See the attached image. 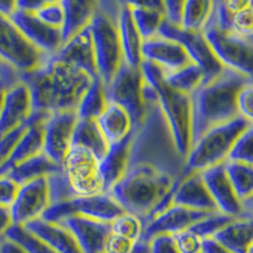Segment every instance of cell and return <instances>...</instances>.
Wrapping results in <instances>:
<instances>
[{"label":"cell","mask_w":253,"mask_h":253,"mask_svg":"<svg viewBox=\"0 0 253 253\" xmlns=\"http://www.w3.org/2000/svg\"><path fill=\"white\" fill-rule=\"evenodd\" d=\"M144 104L143 119L133 130L126 172L109 191L126 211L143 221L185 173V157L173 143L157 99Z\"/></svg>","instance_id":"obj_1"},{"label":"cell","mask_w":253,"mask_h":253,"mask_svg":"<svg viewBox=\"0 0 253 253\" xmlns=\"http://www.w3.org/2000/svg\"><path fill=\"white\" fill-rule=\"evenodd\" d=\"M91 80L87 74L53 56L38 69L22 75L31 92L33 112L46 114L78 109Z\"/></svg>","instance_id":"obj_2"},{"label":"cell","mask_w":253,"mask_h":253,"mask_svg":"<svg viewBox=\"0 0 253 253\" xmlns=\"http://www.w3.org/2000/svg\"><path fill=\"white\" fill-rule=\"evenodd\" d=\"M251 84L238 72L224 69L205 81L190 98L193 110V142L211 126L239 117L237 99L242 87Z\"/></svg>","instance_id":"obj_3"},{"label":"cell","mask_w":253,"mask_h":253,"mask_svg":"<svg viewBox=\"0 0 253 253\" xmlns=\"http://www.w3.org/2000/svg\"><path fill=\"white\" fill-rule=\"evenodd\" d=\"M141 71L146 81L157 95L158 107L169 126L178 153L186 158L193 142V110L189 95L167 86L164 70L148 61H142Z\"/></svg>","instance_id":"obj_4"},{"label":"cell","mask_w":253,"mask_h":253,"mask_svg":"<svg viewBox=\"0 0 253 253\" xmlns=\"http://www.w3.org/2000/svg\"><path fill=\"white\" fill-rule=\"evenodd\" d=\"M121 1H98L89 29L94 44L98 76L109 85L124 62L118 32Z\"/></svg>","instance_id":"obj_5"},{"label":"cell","mask_w":253,"mask_h":253,"mask_svg":"<svg viewBox=\"0 0 253 253\" xmlns=\"http://www.w3.org/2000/svg\"><path fill=\"white\" fill-rule=\"evenodd\" d=\"M248 124L246 119L237 117L227 123L211 126L203 133L191 144L185 158V171L202 172L210 167L227 162L233 144Z\"/></svg>","instance_id":"obj_6"},{"label":"cell","mask_w":253,"mask_h":253,"mask_svg":"<svg viewBox=\"0 0 253 253\" xmlns=\"http://www.w3.org/2000/svg\"><path fill=\"white\" fill-rule=\"evenodd\" d=\"M204 36L224 69L238 72L253 84V42L208 23Z\"/></svg>","instance_id":"obj_7"},{"label":"cell","mask_w":253,"mask_h":253,"mask_svg":"<svg viewBox=\"0 0 253 253\" xmlns=\"http://www.w3.org/2000/svg\"><path fill=\"white\" fill-rule=\"evenodd\" d=\"M61 167L76 198L107 193L100 172V160L86 148L71 146Z\"/></svg>","instance_id":"obj_8"},{"label":"cell","mask_w":253,"mask_h":253,"mask_svg":"<svg viewBox=\"0 0 253 253\" xmlns=\"http://www.w3.org/2000/svg\"><path fill=\"white\" fill-rule=\"evenodd\" d=\"M47 58L48 56L36 48L10 18L0 14V60L23 75L42 66Z\"/></svg>","instance_id":"obj_9"},{"label":"cell","mask_w":253,"mask_h":253,"mask_svg":"<svg viewBox=\"0 0 253 253\" xmlns=\"http://www.w3.org/2000/svg\"><path fill=\"white\" fill-rule=\"evenodd\" d=\"M143 86L144 79L141 67L135 69L126 62H123L109 85L105 86L108 103L118 104L123 109H126L132 118L134 128L139 126L146 110V104L143 100Z\"/></svg>","instance_id":"obj_10"},{"label":"cell","mask_w":253,"mask_h":253,"mask_svg":"<svg viewBox=\"0 0 253 253\" xmlns=\"http://www.w3.org/2000/svg\"><path fill=\"white\" fill-rule=\"evenodd\" d=\"M158 36L176 41L177 43L181 44L190 61L204 71L207 78L205 81L215 78L224 70L205 38L204 32L185 31L181 27L172 26L165 20L158 32Z\"/></svg>","instance_id":"obj_11"},{"label":"cell","mask_w":253,"mask_h":253,"mask_svg":"<svg viewBox=\"0 0 253 253\" xmlns=\"http://www.w3.org/2000/svg\"><path fill=\"white\" fill-rule=\"evenodd\" d=\"M78 121L76 110H67L52 113L43 124V152L60 166L71 148Z\"/></svg>","instance_id":"obj_12"},{"label":"cell","mask_w":253,"mask_h":253,"mask_svg":"<svg viewBox=\"0 0 253 253\" xmlns=\"http://www.w3.org/2000/svg\"><path fill=\"white\" fill-rule=\"evenodd\" d=\"M51 205L47 177L37 178L20 185L14 203L10 207L13 223L26 225L29 221L41 219Z\"/></svg>","instance_id":"obj_13"},{"label":"cell","mask_w":253,"mask_h":253,"mask_svg":"<svg viewBox=\"0 0 253 253\" xmlns=\"http://www.w3.org/2000/svg\"><path fill=\"white\" fill-rule=\"evenodd\" d=\"M10 20L36 48L48 57L55 56L62 46L63 42L60 29L51 28L44 24L36 13L26 12L17 8L10 17Z\"/></svg>","instance_id":"obj_14"},{"label":"cell","mask_w":253,"mask_h":253,"mask_svg":"<svg viewBox=\"0 0 253 253\" xmlns=\"http://www.w3.org/2000/svg\"><path fill=\"white\" fill-rule=\"evenodd\" d=\"M200 173L219 213L230 218H238L246 213L230 184L224 164L210 167Z\"/></svg>","instance_id":"obj_15"},{"label":"cell","mask_w":253,"mask_h":253,"mask_svg":"<svg viewBox=\"0 0 253 253\" xmlns=\"http://www.w3.org/2000/svg\"><path fill=\"white\" fill-rule=\"evenodd\" d=\"M32 114L31 92L23 81L5 90L3 108L0 110V135L26 126Z\"/></svg>","instance_id":"obj_16"},{"label":"cell","mask_w":253,"mask_h":253,"mask_svg":"<svg viewBox=\"0 0 253 253\" xmlns=\"http://www.w3.org/2000/svg\"><path fill=\"white\" fill-rule=\"evenodd\" d=\"M209 214L211 213L195 211V210H190L173 204L170 209L166 210L161 215L156 216L155 219L144 224L141 241L148 242L151 238L158 236V234H172V236H175L180 232H184V230L191 228L195 223L202 220Z\"/></svg>","instance_id":"obj_17"},{"label":"cell","mask_w":253,"mask_h":253,"mask_svg":"<svg viewBox=\"0 0 253 253\" xmlns=\"http://www.w3.org/2000/svg\"><path fill=\"white\" fill-rule=\"evenodd\" d=\"M75 237L83 253H103L108 237L112 233L110 223L94 220L78 214L62 223Z\"/></svg>","instance_id":"obj_18"},{"label":"cell","mask_w":253,"mask_h":253,"mask_svg":"<svg viewBox=\"0 0 253 253\" xmlns=\"http://www.w3.org/2000/svg\"><path fill=\"white\" fill-rule=\"evenodd\" d=\"M142 58L143 61L152 62L165 72L176 71L191 62L181 44L161 36L144 41Z\"/></svg>","instance_id":"obj_19"},{"label":"cell","mask_w":253,"mask_h":253,"mask_svg":"<svg viewBox=\"0 0 253 253\" xmlns=\"http://www.w3.org/2000/svg\"><path fill=\"white\" fill-rule=\"evenodd\" d=\"M53 57L85 72L90 78L94 79L98 76L94 44L89 28L80 32L75 37L62 43L61 48Z\"/></svg>","instance_id":"obj_20"},{"label":"cell","mask_w":253,"mask_h":253,"mask_svg":"<svg viewBox=\"0 0 253 253\" xmlns=\"http://www.w3.org/2000/svg\"><path fill=\"white\" fill-rule=\"evenodd\" d=\"M173 204L203 213L218 211L200 172L185 171V175L176 186Z\"/></svg>","instance_id":"obj_21"},{"label":"cell","mask_w":253,"mask_h":253,"mask_svg":"<svg viewBox=\"0 0 253 253\" xmlns=\"http://www.w3.org/2000/svg\"><path fill=\"white\" fill-rule=\"evenodd\" d=\"M29 233L58 253H83L75 237L63 224L36 219L23 225Z\"/></svg>","instance_id":"obj_22"},{"label":"cell","mask_w":253,"mask_h":253,"mask_svg":"<svg viewBox=\"0 0 253 253\" xmlns=\"http://www.w3.org/2000/svg\"><path fill=\"white\" fill-rule=\"evenodd\" d=\"M118 32L124 62L128 63L129 66L139 69L143 61L142 58L143 40L135 27L128 1H121L119 4Z\"/></svg>","instance_id":"obj_23"},{"label":"cell","mask_w":253,"mask_h":253,"mask_svg":"<svg viewBox=\"0 0 253 253\" xmlns=\"http://www.w3.org/2000/svg\"><path fill=\"white\" fill-rule=\"evenodd\" d=\"M65 19H63L61 36L62 42H67L80 32L89 28L98 1L92 0H62Z\"/></svg>","instance_id":"obj_24"},{"label":"cell","mask_w":253,"mask_h":253,"mask_svg":"<svg viewBox=\"0 0 253 253\" xmlns=\"http://www.w3.org/2000/svg\"><path fill=\"white\" fill-rule=\"evenodd\" d=\"M211 238L218 241L232 253H246L253 242V215L243 214L238 218H233Z\"/></svg>","instance_id":"obj_25"},{"label":"cell","mask_w":253,"mask_h":253,"mask_svg":"<svg viewBox=\"0 0 253 253\" xmlns=\"http://www.w3.org/2000/svg\"><path fill=\"white\" fill-rule=\"evenodd\" d=\"M78 214L103 223H112L126 213L124 208L110 193L95 194L85 198H76Z\"/></svg>","instance_id":"obj_26"},{"label":"cell","mask_w":253,"mask_h":253,"mask_svg":"<svg viewBox=\"0 0 253 253\" xmlns=\"http://www.w3.org/2000/svg\"><path fill=\"white\" fill-rule=\"evenodd\" d=\"M132 137L133 132L123 141L109 144L108 152L100 160V172L103 176L104 187H105L107 193H109L110 189L121 180L123 173L126 172L128 158H129Z\"/></svg>","instance_id":"obj_27"},{"label":"cell","mask_w":253,"mask_h":253,"mask_svg":"<svg viewBox=\"0 0 253 253\" xmlns=\"http://www.w3.org/2000/svg\"><path fill=\"white\" fill-rule=\"evenodd\" d=\"M96 123L109 144L123 141L134 129V124L128 112L114 103H108L105 110L96 119Z\"/></svg>","instance_id":"obj_28"},{"label":"cell","mask_w":253,"mask_h":253,"mask_svg":"<svg viewBox=\"0 0 253 253\" xmlns=\"http://www.w3.org/2000/svg\"><path fill=\"white\" fill-rule=\"evenodd\" d=\"M128 4L135 27L138 29L143 42L157 37L160 28L165 22L164 1H128Z\"/></svg>","instance_id":"obj_29"},{"label":"cell","mask_w":253,"mask_h":253,"mask_svg":"<svg viewBox=\"0 0 253 253\" xmlns=\"http://www.w3.org/2000/svg\"><path fill=\"white\" fill-rule=\"evenodd\" d=\"M60 169V165L55 164L46 153L42 152L10 169L6 175L20 186L37 178L47 177Z\"/></svg>","instance_id":"obj_30"},{"label":"cell","mask_w":253,"mask_h":253,"mask_svg":"<svg viewBox=\"0 0 253 253\" xmlns=\"http://www.w3.org/2000/svg\"><path fill=\"white\" fill-rule=\"evenodd\" d=\"M71 146H81L94 153L99 160L105 156L109 143L101 133L96 121L79 119L76 123Z\"/></svg>","instance_id":"obj_31"},{"label":"cell","mask_w":253,"mask_h":253,"mask_svg":"<svg viewBox=\"0 0 253 253\" xmlns=\"http://www.w3.org/2000/svg\"><path fill=\"white\" fill-rule=\"evenodd\" d=\"M108 105L107 87L99 76L91 80L87 90L84 92L83 98L78 105L79 119H89V121H96L105 110Z\"/></svg>","instance_id":"obj_32"},{"label":"cell","mask_w":253,"mask_h":253,"mask_svg":"<svg viewBox=\"0 0 253 253\" xmlns=\"http://www.w3.org/2000/svg\"><path fill=\"white\" fill-rule=\"evenodd\" d=\"M164 79L167 86L189 96H191L207 80L204 71L193 62L176 71H164Z\"/></svg>","instance_id":"obj_33"},{"label":"cell","mask_w":253,"mask_h":253,"mask_svg":"<svg viewBox=\"0 0 253 253\" xmlns=\"http://www.w3.org/2000/svg\"><path fill=\"white\" fill-rule=\"evenodd\" d=\"M225 171L234 193L243 208L253 199V166L241 162H224Z\"/></svg>","instance_id":"obj_34"},{"label":"cell","mask_w":253,"mask_h":253,"mask_svg":"<svg viewBox=\"0 0 253 253\" xmlns=\"http://www.w3.org/2000/svg\"><path fill=\"white\" fill-rule=\"evenodd\" d=\"M214 12V1L187 0L184 4L181 28L189 32H204Z\"/></svg>","instance_id":"obj_35"},{"label":"cell","mask_w":253,"mask_h":253,"mask_svg":"<svg viewBox=\"0 0 253 253\" xmlns=\"http://www.w3.org/2000/svg\"><path fill=\"white\" fill-rule=\"evenodd\" d=\"M5 238L19 245L27 253H58L29 233L23 225H13L5 233Z\"/></svg>","instance_id":"obj_36"},{"label":"cell","mask_w":253,"mask_h":253,"mask_svg":"<svg viewBox=\"0 0 253 253\" xmlns=\"http://www.w3.org/2000/svg\"><path fill=\"white\" fill-rule=\"evenodd\" d=\"M112 233L126 237L134 242L141 241L144 229V221L141 216L126 211L110 223Z\"/></svg>","instance_id":"obj_37"},{"label":"cell","mask_w":253,"mask_h":253,"mask_svg":"<svg viewBox=\"0 0 253 253\" xmlns=\"http://www.w3.org/2000/svg\"><path fill=\"white\" fill-rule=\"evenodd\" d=\"M227 161L253 166V124H248L247 128L239 134Z\"/></svg>","instance_id":"obj_38"},{"label":"cell","mask_w":253,"mask_h":253,"mask_svg":"<svg viewBox=\"0 0 253 253\" xmlns=\"http://www.w3.org/2000/svg\"><path fill=\"white\" fill-rule=\"evenodd\" d=\"M47 184H48V191H49V200L51 204L53 203L65 202V200H71L75 199V193L72 191L70 182L67 180L66 175L63 172L62 167L56 172L51 173L47 176Z\"/></svg>","instance_id":"obj_39"},{"label":"cell","mask_w":253,"mask_h":253,"mask_svg":"<svg viewBox=\"0 0 253 253\" xmlns=\"http://www.w3.org/2000/svg\"><path fill=\"white\" fill-rule=\"evenodd\" d=\"M233 218L230 216L224 215V214L219 213H211L209 215H207L205 218H203L202 220H199L198 223L193 225L191 228H189L193 233H195L196 236H199L202 239L204 238H211L216 232L224 227L227 223H229Z\"/></svg>","instance_id":"obj_40"},{"label":"cell","mask_w":253,"mask_h":253,"mask_svg":"<svg viewBox=\"0 0 253 253\" xmlns=\"http://www.w3.org/2000/svg\"><path fill=\"white\" fill-rule=\"evenodd\" d=\"M36 15L48 27L60 29L61 31L63 19H65L62 1H57V0H44L43 4L36 12Z\"/></svg>","instance_id":"obj_41"},{"label":"cell","mask_w":253,"mask_h":253,"mask_svg":"<svg viewBox=\"0 0 253 253\" xmlns=\"http://www.w3.org/2000/svg\"><path fill=\"white\" fill-rule=\"evenodd\" d=\"M75 199L65 200V202L60 203H53V204H51L47 208V210L44 211L41 219H43L46 221H51V223L62 224L66 219L71 218L74 215H78V208H76Z\"/></svg>","instance_id":"obj_42"},{"label":"cell","mask_w":253,"mask_h":253,"mask_svg":"<svg viewBox=\"0 0 253 253\" xmlns=\"http://www.w3.org/2000/svg\"><path fill=\"white\" fill-rule=\"evenodd\" d=\"M27 128L26 126H22L17 129L12 130V132L6 133L4 135H0V169L8 162V160L12 156L13 151H14L15 146H17L18 141L22 137Z\"/></svg>","instance_id":"obj_43"},{"label":"cell","mask_w":253,"mask_h":253,"mask_svg":"<svg viewBox=\"0 0 253 253\" xmlns=\"http://www.w3.org/2000/svg\"><path fill=\"white\" fill-rule=\"evenodd\" d=\"M173 237L180 253H202L203 239L190 229L180 232Z\"/></svg>","instance_id":"obj_44"},{"label":"cell","mask_w":253,"mask_h":253,"mask_svg":"<svg viewBox=\"0 0 253 253\" xmlns=\"http://www.w3.org/2000/svg\"><path fill=\"white\" fill-rule=\"evenodd\" d=\"M238 114L250 124H253V84L242 87L237 99Z\"/></svg>","instance_id":"obj_45"},{"label":"cell","mask_w":253,"mask_h":253,"mask_svg":"<svg viewBox=\"0 0 253 253\" xmlns=\"http://www.w3.org/2000/svg\"><path fill=\"white\" fill-rule=\"evenodd\" d=\"M147 243L150 253H180L172 234H158Z\"/></svg>","instance_id":"obj_46"},{"label":"cell","mask_w":253,"mask_h":253,"mask_svg":"<svg viewBox=\"0 0 253 253\" xmlns=\"http://www.w3.org/2000/svg\"><path fill=\"white\" fill-rule=\"evenodd\" d=\"M18 190H19V185L13 181L8 175L0 176V205L6 208L12 207Z\"/></svg>","instance_id":"obj_47"},{"label":"cell","mask_w":253,"mask_h":253,"mask_svg":"<svg viewBox=\"0 0 253 253\" xmlns=\"http://www.w3.org/2000/svg\"><path fill=\"white\" fill-rule=\"evenodd\" d=\"M184 4L185 1H182V0H166V1H164L165 20L167 23L176 27H181Z\"/></svg>","instance_id":"obj_48"},{"label":"cell","mask_w":253,"mask_h":253,"mask_svg":"<svg viewBox=\"0 0 253 253\" xmlns=\"http://www.w3.org/2000/svg\"><path fill=\"white\" fill-rule=\"evenodd\" d=\"M14 225L10 213V208L0 205V239L5 237V233Z\"/></svg>","instance_id":"obj_49"},{"label":"cell","mask_w":253,"mask_h":253,"mask_svg":"<svg viewBox=\"0 0 253 253\" xmlns=\"http://www.w3.org/2000/svg\"><path fill=\"white\" fill-rule=\"evenodd\" d=\"M202 253H232L228 248L220 245L214 238H204L202 245Z\"/></svg>","instance_id":"obj_50"},{"label":"cell","mask_w":253,"mask_h":253,"mask_svg":"<svg viewBox=\"0 0 253 253\" xmlns=\"http://www.w3.org/2000/svg\"><path fill=\"white\" fill-rule=\"evenodd\" d=\"M0 253H27L19 245L4 237L0 242Z\"/></svg>","instance_id":"obj_51"},{"label":"cell","mask_w":253,"mask_h":253,"mask_svg":"<svg viewBox=\"0 0 253 253\" xmlns=\"http://www.w3.org/2000/svg\"><path fill=\"white\" fill-rule=\"evenodd\" d=\"M15 10H17V1L0 0V14L10 18Z\"/></svg>","instance_id":"obj_52"},{"label":"cell","mask_w":253,"mask_h":253,"mask_svg":"<svg viewBox=\"0 0 253 253\" xmlns=\"http://www.w3.org/2000/svg\"><path fill=\"white\" fill-rule=\"evenodd\" d=\"M4 96H5V90L0 87V110H1V108H3Z\"/></svg>","instance_id":"obj_53"},{"label":"cell","mask_w":253,"mask_h":253,"mask_svg":"<svg viewBox=\"0 0 253 253\" xmlns=\"http://www.w3.org/2000/svg\"><path fill=\"white\" fill-rule=\"evenodd\" d=\"M247 210H253V199L248 204L245 205V211H247Z\"/></svg>","instance_id":"obj_54"},{"label":"cell","mask_w":253,"mask_h":253,"mask_svg":"<svg viewBox=\"0 0 253 253\" xmlns=\"http://www.w3.org/2000/svg\"><path fill=\"white\" fill-rule=\"evenodd\" d=\"M246 253H253V242H252V243H251L250 247L247 248V251H246Z\"/></svg>","instance_id":"obj_55"},{"label":"cell","mask_w":253,"mask_h":253,"mask_svg":"<svg viewBox=\"0 0 253 253\" xmlns=\"http://www.w3.org/2000/svg\"><path fill=\"white\" fill-rule=\"evenodd\" d=\"M1 239H3V238H1ZM1 239H0V242H1Z\"/></svg>","instance_id":"obj_56"}]
</instances>
